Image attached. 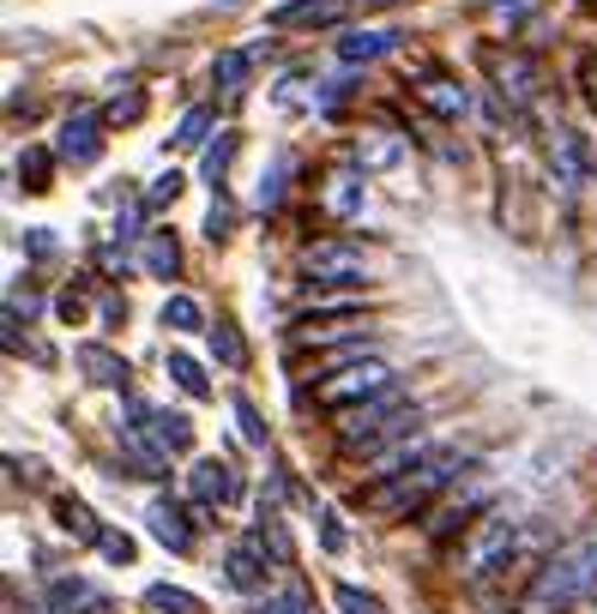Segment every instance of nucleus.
Wrapping results in <instances>:
<instances>
[{
	"instance_id": "obj_43",
	"label": "nucleus",
	"mask_w": 597,
	"mask_h": 614,
	"mask_svg": "<svg viewBox=\"0 0 597 614\" xmlns=\"http://www.w3.org/2000/svg\"><path fill=\"white\" fill-rule=\"evenodd\" d=\"M362 7H399V0H362Z\"/></svg>"
},
{
	"instance_id": "obj_42",
	"label": "nucleus",
	"mask_w": 597,
	"mask_h": 614,
	"mask_svg": "<svg viewBox=\"0 0 597 614\" xmlns=\"http://www.w3.org/2000/svg\"><path fill=\"white\" fill-rule=\"evenodd\" d=\"M321 542L333 548V555L345 548V530H338V518H333V512H321Z\"/></svg>"
},
{
	"instance_id": "obj_23",
	"label": "nucleus",
	"mask_w": 597,
	"mask_h": 614,
	"mask_svg": "<svg viewBox=\"0 0 597 614\" xmlns=\"http://www.w3.org/2000/svg\"><path fill=\"white\" fill-rule=\"evenodd\" d=\"M55 518H61V530L79 536V542H97V536H104V524H97L91 506H79V501H55Z\"/></svg>"
},
{
	"instance_id": "obj_32",
	"label": "nucleus",
	"mask_w": 597,
	"mask_h": 614,
	"mask_svg": "<svg viewBox=\"0 0 597 614\" xmlns=\"http://www.w3.org/2000/svg\"><path fill=\"white\" fill-rule=\"evenodd\" d=\"M230 157H236V133H218V145H206V182H211V187L224 182V169H230Z\"/></svg>"
},
{
	"instance_id": "obj_12",
	"label": "nucleus",
	"mask_w": 597,
	"mask_h": 614,
	"mask_svg": "<svg viewBox=\"0 0 597 614\" xmlns=\"http://www.w3.org/2000/svg\"><path fill=\"white\" fill-rule=\"evenodd\" d=\"M350 0H290L272 12V31H321V24H345Z\"/></svg>"
},
{
	"instance_id": "obj_25",
	"label": "nucleus",
	"mask_w": 597,
	"mask_h": 614,
	"mask_svg": "<svg viewBox=\"0 0 597 614\" xmlns=\"http://www.w3.org/2000/svg\"><path fill=\"white\" fill-rule=\"evenodd\" d=\"M48 169H55V157H48L43 145H31L19 157V187H24V194H43V187H48Z\"/></svg>"
},
{
	"instance_id": "obj_10",
	"label": "nucleus",
	"mask_w": 597,
	"mask_h": 614,
	"mask_svg": "<svg viewBox=\"0 0 597 614\" xmlns=\"http://www.w3.org/2000/svg\"><path fill=\"white\" fill-rule=\"evenodd\" d=\"M477 512H495V489H489V482H471L465 494H447V501H441V512L428 518V536H453V530H465Z\"/></svg>"
},
{
	"instance_id": "obj_13",
	"label": "nucleus",
	"mask_w": 597,
	"mask_h": 614,
	"mask_svg": "<svg viewBox=\"0 0 597 614\" xmlns=\"http://www.w3.org/2000/svg\"><path fill=\"white\" fill-rule=\"evenodd\" d=\"M428 440L423 434H404V440H392L387 452H375V464H368V482H392V476H411L416 464H428Z\"/></svg>"
},
{
	"instance_id": "obj_39",
	"label": "nucleus",
	"mask_w": 597,
	"mask_h": 614,
	"mask_svg": "<svg viewBox=\"0 0 597 614\" xmlns=\"http://www.w3.org/2000/svg\"><path fill=\"white\" fill-rule=\"evenodd\" d=\"M489 12H495V19H507V24H519V19L538 12V0H489Z\"/></svg>"
},
{
	"instance_id": "obj_11",
	"label": "nucleus",
	"mask_w": 597,
	"mask_h": 614,
	"mask_svg": "<svg viewBox=\"0 0 597 614\" xmlns=\"http://www.w3.org/2000/svg\"><path fill=\"white\" fill-rule=\"evenodd\" d=\"M482 61H489L495 91H501V97H513V102H531V97H538L543 79H538V61H531V55H501V48H489Z\"/></svg>"
},
{
	"instance_id": "obj_35",
	"label": "nucleus",
	"mask_w": 597,
	"mask_h": 614,
	"mask_svg": "<svg viewBox=\"0 0 597 614\" xmlns=\"http://www.w3.org/2000/svg\"><path fill=\"white\" fill-rule=\"evenodd\" d=\"M236 421H241V440L248 446H265V421H260V409H253L248 398H236Z\"/></svg>"
},
{
	"instance_id": "obj_31",
	"label": "nucleus",
	"mask_w": 597,
	"mask_h": 614,
	"mask_svg": "<svg viewBox=\"0 0 597 614\" xmlns=\"http://www.w3.org/2000/svg\"><path fill=\"white\" fill-rule=\"evenodd\" d=\"M260 614H308V591H302V584H284V591H272L260 603Z\"/></svg>"
},
{
	"instance_id": "obj_36",
	"label": "nucleus",
	"mask_w": 597,
	"mask_h": 614,
	"mask_svg": "<svg viewBox=\"0 0 597 614\" xmlns=\"http://www.w3.org/2000/svg\"><path fill=\"white\" fill-rule=\"evenodd\" d=\"M175 194H182V175H175V169H170V175H158V182H151V187H145V205H151V211H158V205H170Z\"/></svg>"
},
{
	"instance_id": "obj_4",
	"label": "nucleus",
	"mask_w": 597,
	"mask_h": 614,
	"mask_svg": "<svg viewBox=\"0 0 597 614\" xmlns=\"http://www.w3.org/2000/svg\"><path fill=\"white\" fill-rule=\"evenodd\" d=\"M392 386H399V380H392V368L380 362V355H362V362L326 374L321 386H314V404H321V409H362V404L387 398Z\"/></svg>"
},
{
	"instance_id": "obj_26",
	"label": "nucleus",
	"mask_w": 597,
	"mask_h": 614,
	"mask_svg": "<svg viewBox=\"0 0 597 614\" xmlns=\"http://www.w3.org/2000/svg\"><path fill=\"white\" fill-rule=\"evenodd\" d=\"M326 205H333L338 217H357L362 211V182L357 175H333V182H326Z\"/></svg>"
},
{
	"instance_id": "obj_17",
	"label": "nucleus",
	"mask_w": 597,
	"mask_h": 614,
	"mask_svg": "<svg viewBox=\"0 0 597 614\" xmlns=\"http://www.w3.org/2000/svg\"><path fill=\"white\" fill-rule=\"evenodd\" d=\"M79 368H85V380L91 386H127V362L116 350H104V343H85L79 350Z\"/></svg>"
},
{
	"instance_id": "obj_33",
	"label": "nucleus",
	"mask_w": 597,
	"mask_h": 614,
	"mask_svg": "<svg viewBox=\"0 0 597 614\" xmlns=\"http://www.w3.org/2000/svg\"><path fill=\"white\" fill-rule=\"evenodd\" d=\"M145 603H151V608H170V614H199L194 596H187V591H170V584H151Z\"/></svg>"
},
{
	"instance_id": "obj_29",
	"label": "nucleus",
	"mask_w": 597,
	"mask_h": 614,
	"mask_svg": "<svg viewBox=\"0 0 597 614\" xmlns=\"http://www.w3.org/2000/svg\"><path fill=\"white\" fill-rule=\"evenodd\" d=\"M206 133H211V109H187L182 127H175V145L194 151V145H206Z\"/></svg>"
},
{
	"instance_id": "obj_15",
	"label": "nucleus",
	"mask_w": 597,
	"mask_h": 614,
	"mask_svg": "<svg viewBox=\"0 0 597 614\" xmlns=\"http://www.w3.org/2000/svg\"><path fill=\"white\" fill-rule=\"evenodd\" d=\"M392 48H399V31H350L338 43V55H345V67H368V61L392 55Z\"/></svg>"
},
{
	"instance_id": "obj_44",
	"label": "nucleus",
	"mask_w": 597,
	"mask_h": 614,
	"mask_svg": "<svg viewBox=\"0 0 597 614\" xmlns=\"http://www.w3.org/2000/svg\"><path fill=\"white\" fill-rule=\"evenodd\" d=\"M579 7H597V0H579Z\"/></svg>"
},
{
	"instance_id": "obj_9",
	"label": "nucleus",
	"mask_w": 597,
	"mask_h": 614,
	"mask_svg": "<svg viewBox=\"0 0 597 614\" xmlns=\"http://www.w3.org/2000/svg\"><path fill=\"white\" fill-rule=\"evenodd\" d=\"M104 114H91V109H79V114H67V127H61V139H55V157L61 163H97V151H104Z\"/></svg>"
},
{
	"instance_id": "obj_24",
	"label": "nucleus",
	"mask_w": 597,
	"mask_h": 614,
	"mask_svg": "<svg viewBox=\"0 0 597 614\" xmlns=\"http://www.w3.org/2000/svg\"><path fill=\"white\" fill-rule=\"evenodd\" d=\"M163 326H170V331H211L194 296H170V301H163Z\"/></svg>"
},
{
	"instance_id": "obj_41",
	"label": "nucleus",
	"mask_w": 597,
	"mask_h": 614,
	"mask_svg": "<svg viewBox=\"0 0 597 614\" xmlns=\"http://www.w3.org/2000/svg\"><path fill=\"white\" fill-rule=\"evenodd\" d=\"M24 253H36V260H48V253H55V235H48V229H31V235H24Z\"/></svg>"
},
{
	"instance_id": "obj_20",
	"label": "nucleus",
	"mask_w": 597,
	"mask_h": 614,
	"mask_svg": "<svg viewBox=\"0 0 597 614\" xmlns=\"http://www.w3.org/2000/svg\"><path fill=\"white\" fill-rule=\"evenodd\" d=\"M73 608H104V596L85 579H55L48 584V614H73Z\"/></svg>"
},
{
	"instance_id": "obj_30",
	"label": "nucleus",
	"mask_w": 597,
	"mask_h": 614,
	"mask_svg": "<svg viewBox=\"0 0 597 614\" xmlns=\"http://www.w3.org/2000/svg\"><path fill=\"white\" fill-rule=\"evenodd\" d=\"M139 114H145V91H139V85H127V91L104 109V121H109V127H121V121H139Z\"/></svg>"
},
{
	"instance_id": "obj_16",
	"label": "nucleus",
	"mask_w": 597,
	"mask_h": 614,
	"mask_svg": "<svg viewBox=\"0 0 597 614\" xmlns=\"http://www.w3.org/2000/svg\"><path fill=\"white\" fill-rule=\"evenodd\" d=\"M145 524H151V536H158L163 548H175V555H187V548H194V530L182 524V506L158 501V506L145 512Z\"/></svg>"
},
{
	"instance_id": "obj_27",
	"label": "nucleus",
	"mask_w": 597,
	"mask_h": 614,
	"mask_svg": "<svg viewBox=\"0 0 597 614\" xmlns=\"http://www.w3.org/2000/svg\"><path fill=\"white\" fill-rule=\"evenodd\" d=\"M350 157H357L362 169H387V163L404 157V145H399V139H357V151H350Z\"/></svg>"
},
{
	"instance_id": "obj_34",
	"label": "nucleus",
	"mask_w": 597,
	"mask_h": 614,
	"mask_svg": "<svg viewBox=\"0 0 597 614\" xmlns=\"http://www.w3.org/2000/svg\"><path fill=\"white\" fill-rule=\"evenodd\" d=\"M333 603L345 608V614H387V608H380V596L357 591V584H338V591H333Z\"/></svg>"
},
{
	"instance_id": "obj_8",
	"label": "nucleus",
	"mask_w": 597,
	"mask_h": 614,
	"mask_svg": "<svg viewBox=\"0 0 597 614\" xmlns=\"http://www.w3.org/2000/svg\"><path fill=\"white\" fill-rule=\"evenodd\" d=\"M550 169L562 187H586L591 182V151H586V133L574 127H550Z\"/></svg>"
},
{
	"instance_id": "obj_7",
	"label": "nucleus",
	"mask_w": 597,
	"mask_h": 614,
	"mask_svg": "<svg viewBox=\"0 0 597 614\" xmlns=\"http://www.w3.org/2000/svg\"><path fill=\"white\" fill-rule=\"evenodd\" d=\"M187 494H194V506L199 512H211V506H230L236 494H241V476L224 458H199L194 470H187Z\"/></svg>"
},
{
	"instance_id": "obj_19",
	"label": "nucleus",
	"mask_w": 597,
	"mask_h": 614,
	"mask_svg": "<svg viewBox=\"0 0 597 614\" xmlns=\"http://www.w3.org/2000/svg\"><path fill=\"white\" fill-rule=\"evenodd\" d=\"M139 260H145V272H151V277H175V272H182V248H175L170 229H151V235H145V253H139Z\"/></svg>"
},
{
	"instance_id": "obj_2",
	"label": "nucleus",
	"mask_w": 597,
	"mask_h": 614,
	"mask_svg": "<svg viewBox=\"0 0 597 614\" xmlns=\"http://www.w3.org/2000/svg\"><path fill=\"white\" fill-rule=\"evenodd\" d=\"M465 470H477L465 452H435L428 464H416L411 476L368 482V489H362V512H380V518H404V512H423L441 489H447L453 476H465Z\"/></svg>"
},
{
	"instance_id": "obj_1",
	"label": "nucleus",
	"mask_w": 597,
	"mask_h": 614,
	"mask_svg": "<svg viewBox=\"0 0 597 614\" xmlns=\"http://www.w3.org/2000/svg\"><path fill=\"white\" fill-rule=\"evenodd\" d=\"M591 584H597V530H586L579 542H567L555 560H543L531 591L519 596V614H567Z\"/></svg>"
},
{
	"instance_id": "obj_5",
	"label": "nucleus",
	"mask_w": 597,
	"mask_h": 614,
	"mask_svg": "<svg viewBox=\"0 0 597 614\" xmlns=\"http://www.w3.org/2000/svg\"><path fill=\"white\" fill-rule=\"evenodd\" d=\"M513 536H519V518H513V512H482L477 530L465 536V555H459L465 579H482V572L501 567V560L513 555Z\"/></svg>"
},
{
	"instance_id": "obj_28",
	"label": "nucleus",
	"mask_w": 597,
	"mask_h": 614,
	"mask_svg": "<svg viewBox=\"0 0 597 614\" xmlns=\"http://www.w3.org/2000/svg\"><path fill=\"white\" fill-rule=\"evenodd\" d=\"M170 374H175V386H182L187 398H211V380L199 374V362H194V355H170Z\"/></svg>"
},
{
	"instance_id": "obj_14",
	"label": "nucleus",
	"mask_w": 597,
	"mask_h": 614,
	"mask_svg": "<svg viewBox=\"0 0 597 614\" xmlns=\"http://www.w3.org/2000/svg\"><path fill=\"white\" fill-rule=\"evenodd\" d=\"M416 102H423L428 114H441V121H459V114L471 109V91H465L459 79H441V73H428V79L416 85Z\"/></svg>"
},
{
	"instance_id": "obj_3",
	"label": "nucleus",
	"mask_w": 597,
	"mask_h": 614,
	"mask_svg": "<svg viewBox=\"0 0 597 614\" xmlns=\"http://www.w3.org/2000/svg\"><path fill=\"white\" fill-rule=\"evenodd\" d=\"M416 409L404 404V392L392 386L387 398H375V404H362V409H350V421L338 428V440H345V452H368V446H380V440H404V434H416Z\"/></svg>"
},
{
	"instance_id": "obj_38",
	"label": "nucleus",
	"mask_w": 597,
	"mask_h": 614,
	"mask_svg": "<svg viewBox=\"0 0 597 614\" xmlns=\"http://www.w3.org/2000/svg\"><path fill=\"white\" fill-rule=\"evenodd\" d=\"M284 169H290V157H278V163H272V175L260 182V205H265V211H272L278 194H284Z\"/></svg>"
},
{
	"instance_id": "obj_21",
	"label": "nucleus",
	"mask_w": 597,
	"mask_h": 614,
	"mask_svg": "<svg viewBox=\"0 0 597 614\" xmlns=\"http://www.w3.org/2000/svg\"><path fill=\"white\" fill-rule=\"evenodd\" d=\"M230 584H236V591H265V560H260V548H253V542L230 548Z\"/></svg>"
},
{
	"instance_id": "obj_22",
	"label": "nucleus",
	"mask_w": 597,
	"mask_h": 614,
	"mask_svg": "<svg viewBox=\"0 0 597 614\" xmlns=\"http://www.w3.org/2000/svg\"><path fill=\"white\" fill-rule=\"evenodd\" d=\"M206 338H211V355H218V362L230 368V374H236V368H248V343H241V331L230 326V319H218V326H211Z\"/></svg>"
},
{
	"instance_id": "obj_37",
	"label": "nucleus",
	"mask_w": 597,
	"mask_h": 614,
	"mask_svg": "<svg viewBox=\"0 0 597 614\" xmlns=\"http://www.w3.org/2000/svg\"><path fill=\"white\" fill-rule=\"evenodd\" d=\"M97 548H104L116 567H127V560H133V536H121V530H104V536H97Z\"/></svg>"
},
{
	"instance_id": "obj_18",
	"label": "nucleus",
	"mask_w": 597,
	"mask_h": 614,
	"mask_svg": "<svg viewBox=\"0 0 597 614\" xmlns=\"http://www.w3.org/2000/svg\"><path fill=\"white\" fill-rule=\"evenodd\" d=\"M253 61H260V55H253V48H224V55L218 61H211V79H218V91H248V73H253Z\"/></svg>"
},
{
	"instance_id": "obj_6",
	"label": "nucleus",
	"mask_w": 597,
	"mask_h": 614,
	"mask_svg": "<svg viewBox=\"0 0 597 614\" xmlns=\"http://www.w3.org/2000/svg\"><path fill=\"white\" fill-rule=\"evenodd\" d=\"M302 272H308L314 284H362L368 253L357 241H308V248H302Z\"/></svg>"
},
{
	"instance_id": "obj_40",
	"label": "nucleus",
	"mask_w": 597,
	"mask_h": 614,
	"mask_svg": "<svg viewBox=\"0 0 597 614\" xmlns=\"http://www.w3.org/2000/svg\"><path fill=\"white\" fill-rule=\"evenodd\" d=\"M230 223H236V211L218 199V205H211V217H206V235H211V241H224V235H230Z\"/></svg>"
}]
</instances>
